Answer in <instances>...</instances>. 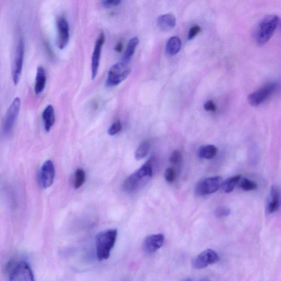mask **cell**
Wrapping results in <instances>:
<instances>
[{
    "instance_id": "cell-33",
    "label": "cell",
    "mask_w": 281,
    "mask_h": 281,
    "mask_svg": "<svg viewBox=\"0 0 281 281\" xmlns=\"http://www.w3.org/2000/svg\"><path fill=\"white\" fill-rule=\"evenodd\" d=\"M123 49V44L121 41L118 42L116 45L115 50L118 53L122 52Z\"/></svg>"
},
{
    "instance_id": "cell-10",
    "label": "cell",
    "mask_w": 281,
    "mask_h": 281,
    "mask_svg": "<svg viewBox=\"0 0 281 281\" xmlns=\"http://www.w3.org/2000/svg\"><path fill=\"white\" fill-rule=\"evenodd\" d=\"M219 261L218 254L214 250L208 249L204 250L193 260L192 265L195 269H202L209 265L215 264Z\"/></svg>"
},
{
    "instance_id": "cell-8",
    "label": "cell",
    "mask_w": 281,
    "mask_h": 281,
    "mask_svg": "<svg viewBox=\"0 0 281 281\" xmlns=\"http://www.w3.org/2000/svg\"><path fill=\"white\" fill-rule=\"evenodd\" d=\"M223 179L217 176L204 179L197 184L195 193L199 196H204L217 192L222 187Z\"/></svg>"
},
{
    "instance_id": "cell-27",
    "label": "cell",
    "mask_w": 281,
    "mask_h": 281,
    "mask_svg": "<svg viewBox=\"0 0 281 281\" xmlns=\"http://www.w3.org/2000/svg\"><path fill=\"white\" fill-rule=\"evenodd\" d=\"M164 178L168 183L173 184L177 179V172L176 170L172 168L166 169L164 174Z\"/></svg>"
},
{
    "instance_id": "cell-31",
    "label": "cell",
    "mask_w": 281,
    "mask_h": 281,
    "mask_svg": "<svg viewBox=\"0 0 281 281\" xmlns=\"http://www.w3.org/2000/svg\"><path fill=\"white\" fill-rule=\"evenodd\" d=\"M204 109L206 111L215 112L217 111V107L215 103L212 101H208L204 105Z\"/></svg>"
},
{
    "instance_id": "cell-24",
    "label": "cell",
    "mask_w": 281,
    "mask_h": 281,
    "mask_svg": "<svg viewBox=\"0 0 281 281\" xmlns=\"http://www.w3.org/2000/svg\"><path fill=\"white\" fill-rule=\"evenodd\" d=\"M239 184L242 190L245 191H252L257 188V185L255 182L247 178H241Z\"/></svg>"
},
{
    "instance_id": "cell-1",
    "label": "cell",
    "mask_w": 281,
    "mask_h": 281,
    "mask_svg": "<svg viewBox=\"0 0 281 281\" xmlns=\"http://www.w3.org/2000/svg\"><path fill=\"white\" fill-rule=\"evenodd\" d=\"M153 159H149L141 168L134 171L124 181L123 188L128 192H133L145 185L153 177L154 169Z\"/></svg>"
},
{
    "instance_id": "cell-21",
    "label": "cell",
    "mask_w": 281,
    "mask_h": 281,
    "mask_svg": "<svg viewBox=\"0 0 281 281\" xmlns=\"http://www.w3.org/2000/svg\"><path fill=\"white\" fill-rule=\"evenodd\" d=\"M242 177L241 175H236L226 179L222 185L223 190L226 193L232 192L239 184Z\"/></svg>"
},
{
    "instance_id": "cell-29",
    "label": "cell",
    "mask_w": 281,
    "mask_h": 281,
    "mask_svg": "<svg viewBox=\"0 0 281 281\" xmlns=\"http://www.w3.org/2000/svg\"><path fill=\"white\" fill-rule=\"evenodd\" d=\"M182 161V157L180 151L176 150L172 152L169 161L173 165H179Z\"/></svg>"
},
{
    "instance_id": "cell-32",
    "label": "cell",
    "mask_w": 281,
    "mask_h": 281,
    "mask_svg": "<svg viewBox=\"0 0 281 281\" xmlns=\"http://www.w3.org/2000/svg\"><path fill=\"white\" fill-rule=\"evenodd\" d=\"M121 3V0H103V4L105 7L116 6Z\"/></svg>"
},
{
    "instance_id": "cell-4",
    "label": "cell",
    "mask_w": 281,
    "mask_h": 281,
    "mask_svg": "<svg viewBox=\"0 0 281 281\" xmlns=\"http://www.w3.org/2000/svg\"><path fill=\"white\" fill-rule=\"evenodd\" d=\"M132 72L128 63L121 61L112 66L108 72L106 86L109 88L118 86L126 79Z\"/></svg>"
},
{
    "instance_id": "cell-20",
    "label": "cell",
    "mask_w": 281,
    "mask_h": 281,
    "mask_svg": "<svg viewBox=\"0 0 281 281\" xmlns=\"http://www.w3.org/2000/svg\"><path fill=\"white\" fill-rule=\"evenodd\" d=\"M181 48V41L178 37L170 38L166 45V52L170 56H174L178 54Z\"/></svg>"
},
{
    "instance_id": "cell-23",
    "label": "cell",
    "mask_w": 281,
    "mask_h": 281,
    "mask_svg": "<svg viewBox=\"0 0 281 281\" xmlns=\"http://www.w3.org/2000/svg\"><path fill=\"white\" fill-rule=\"evenodd\" d=\"M150 144L148 141H143L136 150L135 157L137 161H141L146 157L149 153Z\"/></svg>"
},
{
    "instance_id": "cell-17",
    "label": "cell",
    "mask_w": 281,
    "mask_h": 281,
    "mask_svg": "<svg viewBox=\"0 0 281 281\" xmlns=\"http://www.w3.org/2000/svg\"><path fill=\"white\" fill-rule=\"evenodd\" d=\"M47 74L44 68L42 66H39L37 68L36 74L34 91L37 95H40L44 91L46 84H47Z\"/></svg>"
},
{
    "instance_id": "cell-15",
    "label": "cell",
    "mask_w": 281,
    "mask_h": 281,
    "mask_svg": "<svg viewBox=\"0 0 281 281\" xmlns=\"http://www.w3.org/2000/svg\"><path fill=\"white\" fill-rule=\"evenodd\" d=\"M280 191L277 185H273L270 189L269 199L267 204V211L273 214L277 211L280 207Z\"/></svg>"
},
{
    "instance_id": "cell-12",
    "label": "cell",
    "mask_w": 281,
    "mask_h": 281,
    "mask_svg": "<svg viewBox=\"0 0 281 281\" xmlns=\"http://www.w3.org/2000/svg\"><path fill=\"white\" fill-rule=\"evenodd\" d=\"M57 46L59 49L63 50L67 47L70 39V26L63 16L58 18L57 20Z\"/></svg>"
},
{
    "instance_id": "cell-19",
    "label": "cell",
    "mask_w": 281,
    "mask_h": 281,
    "mask_svg": "<svg viewBox=\"0 0 281 281\" xmlns=\"http://www.w3.org/2000/svg\"><path fill=\"white\" fill-rule=\"evenodd\" d=\"M139 44L138 37H134L128 41L122 61L126 63L131 62L136 51L137 47Z\"/></svg>"
},
{
    "instance_id": "cell-13",
    "label": "cell",
    "mask_w": 281,
    "mask_h": 281,
    "mask_svg": "<svg viewBox=\"0 0 281 281\" xmlns=\"http://www.w3.org/2000/svg\"><path fill=\"white\" fill-rule=\"evenodd\" d=\"M105 40V34L104 32H102L98 36L96 41L93 53L92 60H91V73H92L93 80L96 79L98 74L100 63L102 49Z\"/></svg>"
},
{
    "instance_id": "cell-18",
    "label": "cell",
    "mask_w": 281,
    "mask_h": 281,
    "mask_svg": "<svg viewBox=\"0 0 281 281\" xmlns=\"http://www.w3.org/2000/svg\"><path fill=\"white\" fill-rule=\"evenodd\" d=\"M46 132L49 133L55 123V113L54 107L51 104L45 109L42 114Z\"/></svg>"
},
{
    "instance_id": "cell-6",
    "label": "cell",
    "mask_w": 281,
    "mask_h": 281,
    "mask_svg": "<svg viewBox=\"0 0 281 281\" xmlns=\"http://www.w3.org/2000/svg\"><path fill=\"white\" fill-rule=\"evenodd\" d=\"M20 98L17 97L14 98L8 110H7L3 124L2 132L4 136H8L12 131L20 110Z\"/></svg>"
},
{
    "instance_id": "cell-11",
    "label": "cell",
    "mask_w": 281,
    "mask_h": 281,
    "mask_svg": "<svg viewBox=\"0 0 281 281\" xmlns=\"http://www.w3.org/2000/svg\"><path fill=\"white\" fill-rule=\"evenodd\" d=\"M277 87L276 83H270L250 94L248 97L249 103L253 107H257L274 93Z\"/></svg>"
},
{
    "instance_id": "cell-3",
    "label": "cell",
    "mask_w": 281,
    "mask_h": 281,
    "mask_svg": "<svg viewBox=\"0 0 281 281\" xmlns=\"http://www.w3.org/2000/svg\"><path fill=\"white\" fill-rule=\"evenodd\" d=\"M279 24V18L276 15H269L260 23L256 32V40L258 44L267 43L274 34Z\"/></svg>"
},
{
    "instance_id": "cell-9",
    "label": "cell",
    "mask_w": 281,
    "mask_h": 281,
    "mask_svg": "<svg viewBox=\"0 0 281 281\" xmlns=\"http://www.w3.org/2000/svg\"><path fill=\"white\" fill-rule=\"evenodd\" d=\"M55 177L54 164L51 160H48L41 166L38 176L39 185L44 189L50 187L54 183Z\"/></svg>"
},
{
    "instance_id": "cell-25",
    "label": "cell",
    "mask_w": 281,
    "mask_h": 281,
    "mask_svg": "<svg viewBox=\"0 0 281 281\" xmlns=\"http://www.w3.org/2000/svg\"><path fill=\"white\" fill-rule=\"evenodd\" d=\"M86 175L84 170L79 168L75 172L74 188L78 189L82 186L85 181Z\"/></svg>"
},
{
    "instance_id": "cell-14",
    "label": "cell",
    "mask_w": 281,
    "mask_h": 281,
    "mask_svg": "<svg viewBox=\"0 0 281 281\" xmlns=\"http://www.w3.org/2000/svg\"><path fill=\"white\" fill-rule=\"evenodd\" d=\"M165 237L161 233L150 235L144 241L143 249L148 254L154 253L164 245Z\"/></svg>"
},
{
    "instance_id": "cell-26",
    "label": "cell",
    "mask_w": 281,
    "mask_h": 281,
    "mask_svg": "<svg viewBox=\"0 0 281 281\" xmlns=\"http://www.w3.org/2000/svg\"><path fill=\"white\" fill-rule=\"evenodd\" d=\"M214 214L218 218L226 217L231 214V209L225 206L218 207L215 209Z\"/></svg>"
},
{
    "instance_id": "cell-5",
    "label": "cell",
    "mask_w": 281,
    "mask_h": 281,
    "mask_svg": "<svg viewBox=\"0 0 281 281\" xmlns=\"http://www.w3.org/2000/svg\"><path fill=\"white\" fill-rule=\"evenodd\" d=\"M9 280L11 281H34V275L30 265L25 261L11 264L9 268Z\"/></svg>"
},
{
    "instance_id": "cell-16",
    "label": "cell",
    "mask_w": 281,
    "mask_h": 281,
    "mask_svg": "<svg viewBox=\"0 0 281 281\" xmlns=\"http://www.w3.org/2000/svg\"><path fill=\"white\" fill-rule=\"evenodd\" d=\"M177 19L171 14L162 15L157 19V26L163 32H168L176 27Z\"/></svg>"
},
{
    "instance_id": "cell-2",
    "label": "cell",
    "mask_w": 281,
    "mask_h": 281,
    "mask_svg": "<svg viewBox=\"0 0 281 281\" xmlns=\"http://www.w3.org/2000/svg\"><path fill=\"white\" fill-rule=\"evenodd\" d=\"M116 229L109 230L100 233L96 238V255L98 260L102 261L109 259L112 249L117 238Z\"/></svg>"
},
{
    "instance_id": "cell-30",
    "label": "cell",
    "mask_w": 281,
    "mask_h": 281,
    "mask_svg": "<svg viewBox=\"0 0 281 281\" xmlns=\"http://www.w3.org/2000/svg\"><path fill=\"white\" fill-rule=\"evenodd\" d=\"M201 29L200 27L198 26L192 27L190 30H189L188 34V40H191L193 39V38L201 32Z\"/></svg>"
},
{
    "instance_id": "cell-28",
    "label": "cell",
    "mask_w": 281,
    "mask_h": 281,
    "mask_svg": "<svg viewBox=\"0 0 281 281\" xmlns=\"http://www.w3.org/2000/svg\"><path fill=\"white\" fill-rule=\"evenodd\" d=\"M121 129H122V124L119 120H117L111 125L107 132L109 135L113 136L118 134Z\"/></svg>"
},
{
    "instance_id": "cell-7",
    "label": "cell",
    "mask_w": 281,
    "mask_h": 281,
    "mask_svg": "<svg viewBox=\"0 0 281 281\" xmlns=\"http://www.w3.org/2000/svg\"><path fill=\"white\" fill-rule=\"evenodd\" d=\"M25 45L22 38L19 40L12 67V78L15 85H17L21 79L24 67Z\"/></svg>"
},
{
    "instance_id": "cell-22",
    "label": "cell",
    "mask_w": 281,
    "mask_h": 281,
    "mask_svg": "<svg viewBox=\"0 0 281 281\" xmlns=\"http://www.w3.org/2000/svg\"><path fill=\"white\" fill-rule=\"evenodd\" d=\"M217 153V147L210 145L202 146L199 151V156L203 159H211L214 158Z\"/></svg>"
}]
</instances>
